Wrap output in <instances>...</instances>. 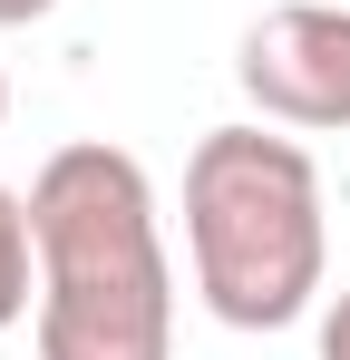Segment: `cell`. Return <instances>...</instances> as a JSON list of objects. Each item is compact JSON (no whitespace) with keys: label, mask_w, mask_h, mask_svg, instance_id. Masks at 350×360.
<instances>
[{"label":"cell","mask_w":350,"mask_h":360,"mask_svg":"<svg viewBox=\"0 0 350 360\" xmlns=\"http://www.w3.org/2000/svg\"><path fill=\"white\" fill-rule=\"evenodd\" d=\"M39 360H175V263L146 166L88 136L30 176Z\"/></svg>","instance_id":"1"},{"label":"cell","mask_w":350,"mask_h":360,"mask_svg":"<svg viewBox=\"0 0 350 360\" xmlns=\"http://www.w3.org/2000/svg\"><path fill=\"white\" fill-rule=\"evenodd\" d=\"M185 253L195 292L224 331H283L321 302L331 263V214H321V166L302 136L273 127H214L185 156Z\"/></svg>","instance_id":"2"},{"label":"cell","mask_w":350,"mask_h":360,"mask_svg":"<svg viewBox=\"0 0 350 360\" xmlns=\"http://www.w3.org/2000/svg\"><path fill=\"white\" fill-rule=\"evenodd\" d=\"M233 88L263 127L292 136H341L350 127V0H283L243 30Z\"/></svg>","instance_id":"3"},{"label":"cell","mask_w":350,"mask_h":360,"mask_svg":"<svg viewBox=\"0 0 350 360\" xmlns=\"http://www.w3.org/2000/svg\"><path fill=\"white\" fill-rule=\"evenodd\" d=\"M20 311H39V234H30V195L0 185V331H20Z\"/></svg>","instance_id":"4"},{"label":"cell","mask_w":350,"mask_h":360,"mask_svg":"<svg viewBox=\"0 0 350 360\" xmlns=\"http://www.w3.org/2000/svg\"><path fill=\"white\" fill-rule=\"evenodd\" d=\"M321 360H350V292H331V311H321Z\"/></svg>","instance_id":"5"},{"label":"cell","mask_w":350,"mask_h":360,"mask_svg":"<svg viewBox=\"0 0 350 360\" xmlns=\"http://www.w3.org/2000/svg\"><path fill=\"white\" fill-rule=\"evenodd\" d=\"M58 0H0V30H30V20H49Z\"/></svg>","instance_id":"6"},{"label":"cell","mask_w":350,"mask_h":360,"mask_svg":"<svg viewBox=\"0 0 350 360\" xmlns=\"http://www.w3.org/2000/svg\"><path fill=\"white\" fill-rule=\"evenodd\" d=\"M0 117H10V78H0Z\"/></svg>","instance_id":"7"}]
</instances>
